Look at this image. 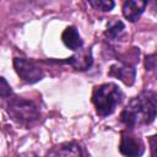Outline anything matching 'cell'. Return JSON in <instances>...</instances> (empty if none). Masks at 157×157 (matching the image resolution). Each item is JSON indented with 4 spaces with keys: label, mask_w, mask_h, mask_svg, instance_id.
Listing matches in <instances>:
<instances>
[{
    "label": "cell",
    "mask_w": 157,
    "mask_h": 157,
    "mask_svg": "<svg viewBox=\"0 0 157 157\" xmlns=\"http://www.w3.org/2000/svg\"><path fill=\"white\" fill-rule=\"evenodd\" d=\"M157 96L153 91H144L134 97L120 114V120L130 129L136 125L151 124L156 118Z\"/></svg>",
    "instance_id": "6da1fadb"
},
{
    "label": "cell",
    "mask_w": 157,
    "mask_h": 157,
    "mask_svg": "<svg viewBox=\"0 0 157 157\" xmlns=\"http://www.w3.org/2000/svg\"><path fill=\"white\" fill-rule=\"evenodd\" d=\"M123 101V92L115 83H103L93 90L92 103L101 117L110 115Z\"/></svg>",
    "instance_id": "7a4b0ae2"
},
{
    "label": "cell",
    "mask_w": 157,
    "mask_h": 157,
    "mask_svg": "<svg viewBox=\"0 0 157 157\" xmlns=\"http://www.w3.org/2000/svg\"><path fill=\"white\" fill-rule=\"evenodd\" d=\"M7 113L12 120L25 125H29L39 118L37 105L33 102L22 98H12L7 104Z\"/></svg>",
    "instance_id": "3957f363"
},
{
    "label": "cell",
    "mask_w": 157,
    "mask_h": 157,
    "mask_svg": "<svg viewBox=\"0 0 157 157\" xmlns=\"http://www.w3.org/2000/svg\"><path fill=\"white\" fill-rule=\"evenodd\" d=\"M13 67L17 75L27 83H36L44 77L43 70L34 61L25 58H15Z\"/></svg>",
    "instance_id": "277c9868"
},
{
    "label": "cell",
    "mask_w": 157,
    "mask_h": 157,
    "mask_svg": "<svg viewBox=\"0 0 157 157\" xmlns=\"http://www.w3.org/2000/svg\"><path fill=\"white\" fill-rule=\"evenodd\" d=\"M119 151L125 157H141L145 152V145L137 135L131 130H126L121 135Z\"/></svg>",
    "instance_id": "5b68a950"
},
{
    "label": "cell",
    "mask_w": 157,
    "mask_h": 157,
    "mask_svg": "<svg viewBox=\"0 0 157 157\" xmlns=\"http://www.w3.org/2000/svg\"><path fill=\"white\" fill-rule=\"evenodd\" d=\"M45 157H83V151L77 142H65L50 148Z\"/></svg>",
    "instance_id": "8992f818"
},
{
    "label": "cell",
    "mask_w": 157,
    "mask_h": 157,
    "mask_svg": "<svg viewBox=\"0 0 157 157\" xmlns=\"http://www.w3.org/2000/svg\"><path fill=\"white\" fill-rule=\"evenodd\" d=\"M108 74H109V76H114V77L119 78L125 85L131 86L135 81L136 70L134 66H130L126 64H115V65L110 66V70Z\"/></svg>",
    "instance_id": "52a82bcc"
},
{
    "label": "cell",
    "mask_w": 157,
    "mask_h": 157,
    "mask_svg": "<svg viewBox=\"0 0 157 157\" xmlns=\"http://www.w3.org/2000/svg\"><path fill=\"white\" fill-rule=\"evenodd\" d=\"M146 6H147V2L146 1H141V0H128V1H125L123 4V15L130 22H135L142 15V12L145 11Z\"/></svg>",
    "instance_id": "ba28073f"
},
{
    "label": "cell",
    "mask_w": 157,
    "mask_h": 157,
    "mask_svg": "<svg viewBox=\"0 0 157 157\" xmlns=\"http://www.w3.org/2000/svg\"><path fill=\"white\" fill-rule=\"evenodd\" d=\"M60 63H66L72 65L76 70H86L92 65V55H91V50L86 49L83 50L82 48L80 49L78 54H75L70 58H67L66 60H63Z\"/></svg>",
    "instance_id": "9c48e42d"
},
{
    "label": "cell",
    "mask_w": 157,
    "mask_h": 157,
    "mask_svg": "<svg viewBox=\"0 0 157 157\" xmlns=\"http://www.w3.org/2000/svg\"><path fill=\"white\" fill-rule=\"evenodd\" d=\"M61 39H63L64 44L71 50H78L83 45V42H82L77 29L72 26L65 28V31L61 34Z\"/></svg>",
    "instance_id": "30bf717a"
},
{
    "label": "cell",
    "mask_w": 157,
    "mask_h": 157,
    "mask_svg": "<svg viewBox=\"0 0 157 157\" xmlns=\"http://www.w3.org/2000/svg\"><path fill=\"white\" fill-rule=\"evenodd\" d=\"M124 29H125V26L124 23L120 21V20H117V18H112L109 21V23L107 25V29H105V36L112 39V40H117L120 38V36L124 33Z\"/></svg>",
    "instance_id": "8fae6325"
},
{
    "label": "cell",
    "mask_w": 157,
    "mask_h": 157,
    "mask_svg": "<svg viewBox=\"0 0 157 157\" xmlns=\"http://www.w3.org/2000/svg\"><path fill=\"white\" fill-rule=\"evenodd\" d=\"M88 4L101 11H110L114 7V1H112V0H96V1L91 0V1H88Z\"/></svg>",
    "instance_id": "7c38bea8"
},
{
    "label": "cell",
    "mask_w": 157,
    "mask_h": 157,
    "mask_svg": "<svg viewBox=\"0 0 157 157\" xmlns=\"http://www.w3.org/2000/svg\"><path fill=\"white\" fill-rule=\"evenodd\" d=\"M12 96V88L11 86L9 85V82L0 76V97H4V98H7V97H11Z\"/></svg>",
    "instance_id": "4fadbf2b"
},
{
    "label": "cell",
    "mask_w": 157,
    "mask_h": 157,
    "mask_svg": "<svg viewBox=\"0 0 157 157\" xmlns=\"http://www.w3.org/2000/svg\"><path fill=\"white\" fill-rule=\"evenodd\" d=\"M156 55L152 54V55H148L146 58V67L147 70H153L155 69V65H156Z\"/></svg>",
    "instance_id": "5bb4252c"
},
{
    "label": "cell",
    "mask_w": 157,
    "mask_h": 157,
    "mask_svg": "<svg viewBox=\"0 0 157 157\" xmlns=\"http://www.w3.org/2000/svg\"><path fill=\"white\" fill-rule=\"evenodd\" d=\"M151 150H152L151 157H155V136L151 137Z\"/></svg>",
    "instance_id": "9a60e30c"
},
{
    "label": "cell",
    "mask_w": 157,
    "mask_h": 157,
    "mask_svg": "<svg viewBox=\"0 0 157 157\" xmlns=\"http://www.w3.org/2000/svg\"><path fill=\"white\" fill-rule=\"evenodd\" d=\"M18 157H37L34 153H25V155H21Z\"/></svg>",
    "instance_id": "2e32d148"
}]
</instances>
